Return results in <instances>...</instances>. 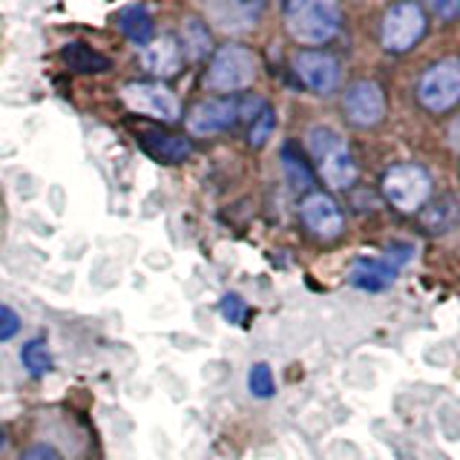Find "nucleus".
<instances>
[{
    "label": "nucleus",
    "instance_id": "39448f33",
    "mask_svg": "<svg viewBox=\"0 0 460 460\" xmlns=\"http://www.w3.org/2000/svg\"><path fill=\"white\" fill-rule=\"evenodd\" d=\"M417 98L431 112L452 110L460 101V58H443L431 64L417 84Z\"/></svg>",
    "mask_w": 460,
    "mask_h": 460
},
{
    "label": "nucleus",
    "instance_id": "dca6fc26",
    "mask_svg": "<svg viewBox=\"0 0 460 460\" xmlns=\"http://www.w3.org/2000/svg\"><path fill=\"white\" fill-rule=\"evenodd\" d=\"M115 26L121 29V35L129 38L138 47L153 40V14L144 4H129V6H121L119 14H115Z\"/></svg>",
    "mask_w": 460,
    "mask_h": 460
},
{
    "label": "nucleus",
    "instance_id": "a878e982",
    "mask_svg": "<svg viewBox=\"0 0 460 460\" xmlns=\"http://www.w3.org/2000/svg\"><path fill=\"white\" fill-rule=\"evenodd\" d=\"M411 256H414V248H411L409 242H394L392 248H388V259H385V262L400 268V265H406Z\"/></svg>",
    "mask_w": 460,
    "mask_h": 460
},
{
    "label": "nucleus",
    "instance_id": "4468645a",
    "mask_svg": "<svg viewBox=\"0 0 460 460\" xmlns=\"http://www.w3.org/2000/svg\"><path fill=\"white\" fill-rule=\"evenodd\" d=\"M397 268L388 265L385 259H357L349 270V282L359 291H385L394 282Z\"/></svg>",
    "mask_w": 460,
    "mask_h": 460
},
{
    "label": "nucleus",
    "instance_id": "20e7f679",
    "mask_svg": "<svg viewBox=\"0 0 460 460\" xmlns=\"http://www.w3.org/2000/svg\"><path fill=\"white\" fill-rule=\"evenodd\" d=\"M121 101L129 112L144 115V119L176 124L181 119V104L170 86L158 81H133L121 90Z\"/></svg>",
    "mask_w": 460,
    "mask_h": 460
},
{
    "label": "nucleus",
    "instance_id": "c85d7f7f",
    "mask_svg": "<svg viewBox=\"0 0 460 460\" xmlns=\"http://www.w3.org/2000/svg\"><path fill=\"white\" fill-rule=\"evenodd\" d=\"M4 440H6V438H4V431H0V449H4Z\"/></svg>",
    "mask_w": 460,
    "mask_h": 460
},
{
    "label": "nucleus",
    "instance_id": "1a4fd4ad",
    "mask_svg": "<svg viewBox=\"0 0 460 460\" xmlns=\"http://www.w3.org/2000/svg\"><path fill=\"white\" fill-rule=\"evenodd\" d=\"M342 110L345 119L354 127H377L385 115V95L380 90V84L374 81H357L351 84L342 95Z\"/></svg>",
    "mask_w": 460,
    "mask_h": 460
},
{
    "label": "nucleus",
    "instance_id": "a211bd4d",
    "mask_svg": "<svg viewBox=\"0 0 460 460\" xmlns=\"http://www.w3.org/2000/svg\"><path fill=\"white\" fill-rule=\"evenodd\" d=\"M21 363H23V368L29 374H32V377H47V374L55 368V359H52L47 340H43V337L29 340L21 349Z\"/></svg>",
    "mask_w": 460,
    "mask_h": 460
},
{
    "label": "nucleus",
    "instance_id": "bb28decb",
    "mask_svg": "<svg viewBox=\"0 0 460 460\" xmlns=\"http://www.w3.org/2000/svg\"><path fill=\"white\" fill-rule=\"evenodd\" d=\"M431 9H435V14L443 21H449V18H455V14H460V4H440V0H435Z\"/></svg>",
    "mask_w": 460,
    "mask_h": 460
},
{
    "label": "nucleus",
    "instance_id": "412c9836",
    "mask_svg": "<svg viewBox=\"0 0 460 460\" xmlns=\"http://www.w3.org/2000/svg\"><path fill=\"white\" fill-rule=\"evenodd\" d=\"M248 388L256 400H268L277 392V385H273V371L268 363H256L251 371H248Z\"/></svg>",
    "mask_w": 460,
    "mask_h": 460
},
{
    "label": "nucleus",
    "instance_id": "f3484780",
    "mask_svg": "<svg viewBox=\"0 0 460 460\" xmlns=\"http://www.w3.org/2000/svg\"><path fill=\"white\" fill-rule=\"evenodd\" d=\"M259 4H210L208 12L213 23L225 29V32H242V29H251L256 23V14H259Z\"/></svg>",
    "mask_w": 460,
    "mask_h": 460
},
{
    "label": "nucleus",
    "instance_id": "f257e3e1",
    "mask_svg": "<svg viewBox=\"0 0 460 460\" xmlns=\"http://www.w3.org/2000/svg\"><path fill=\"white\" fill-rule=\"evenodd\" d=\"M342 14L328 0H291L285 6V29L302 47H320L340 32Z\"/></svg>",
    "mask_w": 460,
    "mask_h": 460
},
{
    "label": "nucleus",
    "instance_id": "2eb2a0df",
    "mask_svg": "<svg viewBox=\"0 0 460 460\" xmlns=\"http://www.w3.org/2000/svg\"><path fill=\"white\" fill-rule=\"evenodd\" d=\"M61 61L66 64V69L78 72V75H98V72H110L112 61L107 55H101L98 49H93L90 43L72 40L61 49Z\"/></svg>",
    "mask_w": 460,
    "mask_h": 460
},
{
    "label": "nucleus",
    "instance_id": "7ed1b4c3",
    "mask_svg": "<svg viewBox=\"0 0 460 460\" xmlns=\"http://www.w3.org/2000/svg\"><path fill=\"white\" fill-rule=\"evenodd\" d=\"M308 147L311 155L320 162V172L325 184H331L334 190H345L357 179V164L351 150L345 147V141L340 133H334L331 127H314L308 133Z\"/></svg>",
    "mask_w": 460,
    "mask_h": 460
},
{
    "label": "nucleus",
    "instance_id": "5701e85b",
    "mask_svg": "<svg viewBox=\"0 0 460 460\" xmlns=\"http://www.w3.org/2000/svg\"><path fill=\"white\" fill-rule=\"evenodd\" d=\"M21 334V314L0 302V342H9Z\"/></svg>",
    "mask_w": 460,
    "mask_h": 460
},
{
    "label": "nucleus",
    "instance_id": "cd10ccee",
    "mask_svg": "<svg viewBox=\"0 0 460 460\" xmlns=\"http://www.w3.org/2000/svg\"><path fill=\"white\" fill-rule=\"evenodd\" d=\"M446 138H449V147H452L455 153H460V115L449 124V133H446Z\"/></svg>",
    "mask_w": 460,
    "mask_h": 460
},
{
    "label": "nucleus",
    "instance_id": "6ab92c4d",
    "mask_svg": "<svg viewBox=\"0 0 460 460\" xmlns=\"http://www.w3.org/2000/svg\"><path fill=\"white\" fill-rule=\"evenodd\" d=\"M181 49L187 52L190 61H201L208 58L213 49V38L208 32L205 21H196V18H187L184 21V40H181Z\"/></svg>",
    "mask_w": 460,
    "mask_h": 460
},
{
    "label": "nucleus",
    "instance_id": "6e6552de",
    "mask_svg": "<svg viewBox=\"0 0 460 460\" xmlns=\"http://www.w3.org/2000/svg\"><path fill=\"white\" fill-rule=\"evenodd\" d=\"M294 72L316 95H328L337 90L340 84V61L334 55L320 52V49H302L294 55Z\"/></svg>",
    "mask_w": 460,
    "mask_h": 460
},
{
    "label": "nucleus",
    "instance_id": "b1692460",
    "mask_svg": "<svg viewBox=\"0 0 460 460\" xmlns=\"http://www.w3.org/2000/svg\"><path fill=\"white\" fill-rule=\"evenodd\" d=\"M270 133H273V110L265 107V110L253 119V127H251V144H253V147H262Z\"/></svg>",
    "mask_w": 460,
    "mask_h": 460
},
{
    "label": "nucleus",
    "instance_id": "4be33fe9",
    "mask_svg": "<svg viewBox=\"0 0 460 460\" xmlns=\"http://www.w3.org/2000/svg\"><path fill=\"white\" fill-rule=\"evenodd\" d=\"M219 314L230 325H244V320H248V302H244L239 294L230 291L219 299Z\"/></svg>",
    "mask_w": 460,
    "mask_h": 460
},
{
    "label": "nucleus",
    "instance_id": "aec40b11",
    "mask_svg": "<svg viewBox=\"0 0 460 460\" xmlns=\"http://www.w3.org/2000/svg\"><path fill=\"white\" fill-rule=\"evenodd\" d=\"M282 167H285V176H288V181H291V187H296V190H308L314 176H311L308 162L296 153V147L282 150Z\"/></svg>",
    "mask_w": 460,
    "mask_h": 460
},
{
    "label": "nucleus",
    "instance_id": "9d476101",
    "mask_svg": "<svg viewBox=\"0 0 460 460\" xmlns=\"http://www.w3.org/2000/svg\"><path fill=\"white\" fill-rule=\"evenodd\" d=\"M302 225L320 239H337L342 234V210L328 193H308L299 205Z\"/></svg>",
    "mask_w": 460,
    "mask_h": 460
},
{
    "label": "nucleus",
    "instance_id": "f03ea898",
    "mask_svg": "<svg viewBox=\"0 0 460 460\" xmlns=\"http://www.w3.org/2000/svg\"><path fill=\"white\" fill-rule=\"evenodd\" d=\"M259 61L242 43H225L213 52L210 66L205 72V86L213 93H239L256 81Z\"/></svg>",
    "mask_w": 460,
    "mask_h": 460
},
{
    "label": "nucleus",
    "instance_id": "9b49d317",
    "mask_svg": "<svg viewBox=\"0 0 460 460\" xmlns=\"http://www.w3.org/2000/svg\"><path fill=\"white\" fill-rule=\"evenodd\" d=\"M239 121V104L234 98H208L187 115V129L193 136H216Z\"/></svg>",
    "mask_w": 460,
    "mask_h": 460
},
{
    "label": "nucleus",
    "instance_id": "ddd939ff",
    "mask_svg": "<svg viewBox=\"0 0 460 460\" xmlns=\"http://www.w3.org/2000/svg\"><path fill=\"white\" fill-rule=\"evenodd\" d=\"M138 144L144 153L162 164H179L193 155L190 138L176 136V133H164V129H144V133H138Z\"/></svg>",
    "mask_w": 460,
    "mask_h": 460
},
{
    "label": "nucleus",
    "instance_id": "f8f14e48",
    "mask_svg": "<svg viewBox=\"0 0 460 460\" xmlns=\"http://www.w3.org/2000/svg\"><path fill=\"white\" fill-rule=\"evenodd\" d=\"M141 66L155 78H170L181 72L184 64V49H181V38L176 35H158L150 43L141 47Z\"/></svg>",
    "mask_w": 460,
    "mask_h": 460
},
{
    "label": "nucleus",
    "instance_id": "393cba45",
    "mask_svg": "<svg viewBox=\"0 0 460 460\" xmlns=\"http://www.w3.org/2000/svg\"><path fill=\"white\" fill-rule=\"evenodd\" d=\"M21 460H64V455L58 452L52 443L35 440V443H29L26 449L21 452Z\"/></svg>",
    "mask_w": 460,
    "mask_h": 460
},
{
    "label": "nucleus",
    "instance_id": "0eeeda50",
    "mask_svg": "<svg viewBox=\"0 0 460 460\" xmlns=\"http://www.w3.org/2000/svg\"><path fill=\"white\" fill-rule=\"evenodd\" d=\"M426 32V12L417 4H397L383 18V47L388 52H409Z\"/></svg>",
    "mask_w": 460,
    "mask_h": 460
},
{
    "label": "nucleus",
    "instance_id": "423d86ee",
    "mask_svg": "<svg viewBox=\"0 0 460 460\" xmlns=\"http://www.w3.org/2000/svg\"><path fill=\"white\" fill-rule=\"evenodd\" d=\"M383 193L392 201V208L402 213H414L426 205V199L431 193V179L417 164H397L383 176Z\"/></svg>",
    "mask_w": 460,
    "mask_h": 460
}]
</instances>
